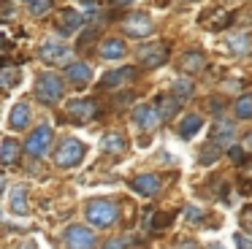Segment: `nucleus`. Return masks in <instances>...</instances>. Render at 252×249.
<instances>
[{
    "mask_svg": "<svg viewBox=\"0 0 252 249\" xmlns=\"http://www.w3.org/2000/svg\"><path fill=\"white\" fill-rule=\"evenodd\" d=\"M63 92H65V87H63L60 76L41 73L38 79H35V97H38L41 103H46V106H55L57 100H63Z\"/></svg>",
    "mask_w": 252,
    "mask_h": 249,
    "instance_id": "1",
    "label": "nucleus"
},
{
    "mask_svg": "<svg viewBox=\"0 0 252 249\" xmlns=\"http://www.w3.org/2000/svg\"><path fill=\"white\" fill-rule=\"evenodd\" d=\"M84 214H87L90 225H98V227H109L117 222V217H120V211H117V206L111 203V200H103V198H95L87 203V209H84Z\"/></svg>",
    "mask_w": 252,
    "mask_h": 249,
    "instance_id": "2",
    "label": "nucleus"
},
{
    "mask_svg": "<svg viewBox=\"0 0 252 249\" xmlns=\"http://www.w3.org/2000/svg\"><path fill=\"white\" fill-rule=\"evenodd\" d=\"M82 160H84V144L76 141V138H65L60 146H57V152H55V162L60 168H73V165H79Z\"/></svg>",
    "mask_w": 252,
    "mask_h": 249,
    "instance_id": "3",
    "label": "nucleus"
},
{
    "mask_svg": "<svg viewBox=\"0 0 252 249\" xmlns=\"http://www.w3.org/2000/svg\"><path fill=\"white\" fill-rule=\"evenodd\" d=\"M138 62L144 65V68H160V65L168 62V43L163 41H155V43H144L141 49H138Z\"/></svg>",
    "mask_w": 252,
    "mask_h": 249,
    "instance_id": "4",
    "label": "nucleus"
},
{
    "mask_svg": "<svg viewBox=\"0 0 252 249\" xmlns=\"http://www.w3.org/2000/svg\"><path fill=\"white\" fill-rule=\"evenodd\" d=\"M52 138H55L52 127L49 124H41V127H35L33 133L28 135V141H25V152H28L30 157H44L46 152H49Z\"/></svg>",
    "mask_w": 252,
    "mask_h": 249,
    "instance_id": "5",
    "label": "nucleus"
},
{
    "mask_svg": "<svg viewBox=\"0 0 252 249\" xmlns=\"http://www.w3.org/2000/svg\"><path fill=\"white\" fill-rule=\"evenodd\" d=\"M122 30H125V35H130V38H147V35H152L155 22L149 19V14L133 11V14H127L125 19H122Z\"/></svg>",
    "mask_w": 252,
    "mask_h": 249,
    "instance_id": "6",
    "label": "nucleus"
},
{
    "mask_svg": "<svg viewBox=\"0 0 252 249\" xmlns=\"http://www.w3.org/2000/svg\"><path fill=\"white\" fill-rule=\"evenodd\" d=\"M65 114L73 119L76 124H87L90 119L98 117V103L90 100V97H76V100H68Z\"/></svg>",
    "mask_w": 252,
    "mask_h": 249,
    "instance_id": "7",
    "label": "nucleus"
},
{
    "mask_svg": "<svg viewBox=\"0 0 252 249\" xmlns=\"http://www.w3.org/2000/svg\"><path fill=\"white\" fill-rule=\"evenodd\" d=\"M133 122H136L141 130L152 133V130L158 127L163 119H160V111H158V106H155V103H141V106L133 108Z\"/></svg>",
    "mask_w": 252,
    "mask_h": 249,
    "instance_id": "8",
    "label": "nucleus"
},
{
    "mask_svg": "<svg viewBox=\"0 0 252 249\" xmlns=\"http://www.w3.org/2000/svg\"><path fill=\"white\" fill-rule=\"evenodd\" d=\"M82 22H84V16L76 8H63L60 14H55V30L60 35H73L82 27Z\"/></svg>",
    "mask_w": 252,
    "mask_h": 249,
    "instance_id": "9",
    "label": "nucleus"
},
{
    "mask_svg": "<svg viewBox=\"0 0 252 249\" xmlns=\"http://www.w3.org/2000/svg\"><path fill=\"white\" fill-rule=\"evenodd\" d=\"M65 247L68 249H93L95 247V233L82 225H71L65 230Z\"/></svg>",
    "mask_w": 252,
    "mask_h": 249,
    "instance_id": "10",
    "label": "nucleus"
},
{
    "mask_svg": "<svg viewBox=\"0 0 252 249\" xmlns=\"http://www.w3.org/2000/svg\"><path fill=\"white\" fill-rule=\"evenodd\" d=\"M41 60H44V62H52V65H65L68 68L71 52H68L63 43H57V41H46L44 46H41Z\"/></svg>",
    "mask_w": 252,
    "mask_h": 249,
    "instance_id": "11",
    "label": "nucleus"
},
{
    "mask_svg": "<svg viewBox=\"0 0 252 249\" xmlns=\"http://www.w3.org/2000/svg\"><path fill=\"white\" fill-rule=\"evenodd\" d=\"M130 187L136 189L138 195H144V198H152V195H158L160 187H163V176H158V173H144V176L133 179Z\"/></svg>",
    "mask_w": 252,
    "mask_h": 249,
    "instance_id": "12",
    "label": "nucleus"
},
{
    "mask_svg": "<svg viewBox=\"0 0 252 249\" xmlns=\"http://www.w3.org/2000/svg\"><path fill=\"white\" fill-rule=\"evenodd\" d=\"M209 135H212V144H217L220 149H222V146H228L230 141H233L236 124L228 122V119H217V122L212 124V130H209Z\"/></svg>",
    "mask_w": 252,
    "mask_h": 249,
    "instance_id": "13",
    "label": "nucleus"
},
{
    "mask_svg": "<svg viewBox=\"0 0 252 249\" xmlns=\"http://www.w3.org/2000/svg\"><path fill=\"white\" fill-rule=\"evenodd\" d=\"M136 73H138L136 68L109 70V73L100 79V87H103V90H114V87H122V84H127V81H133V79H136Z\"/></svg>",
    "mask_w": 252,
    "mask_h": 249,
    "instance_id": "14",
    "label": "nucleus"
},
{
    "mask_svg": "<svg viewBox=\"0 0 252 249\" xmlns=\"http://www.w3.org/2000/svg\"><path fill=\"white\" fill-rule=\"evenodd\" d=\"M65 79L71 81L73 87H87L90 79H93V68L87 62H73L65 68Z\"/></svg>",
    "mask_w": 252,
    "mask_h": 249,
    "instance_id": "15",
    "label": "nucleus"
},
{
    "mask_svg": "<svg viewBox=\"0 0 252 249\" xmlns=\"http://www.w3.org/2000/svg\"><path fill=\"white\" fill-rule=\"evenodd\" d=\"M179 68L185 70V73H201L203 68H206V54L198 52V49H192V52H185L179 60Z\"/></svg>",
    "mask_w": 252,
    "mask_h": 249,
    "instance_id": "16",
    "label": "nucleus"
},
{
    "mask_svg": "<svg viewBox=\"0 0 252 249\" xmlns=\"http://www.w3.org/2000/svg\"><path fill=\"white\" fill-rule=\"evenodd\" d=\"M19 155H22V144L14 141V138H6V141H3V146H0V165L14 168L19 162Z\"/></svg>",
    "mask_w": 252,
    "mask_h": 249,
    "instance_id": "17",
    "label": "nucleus"
},
{
    "mask_svg": "<svg viewBox=\"0 0 252 249\" xmlns=\"http://www.w3.org/2000/svg\"><path fill=\"white\" fill-rule=\"evenodd\" d=\"M228 52L230 57H247L252 52V35L250 32H239V35L228 38Z\"/></svg>",
    "mask_w": 252,
    "mask_h": 249,
    "instance_id": "18",
    "label": "nucleus"
},
{
    "mask_svg": "<svg viewBox=\"0 0 252 249\" xmlns=\"http://www.w3.org/2000/svg\"><path fill=\"white\" fill-rule=\"evenodd\" d=\"M8 124H11V130H25L30 124V106L28 103H17V106L11 108V114H8Z\"/></svg>",
    "mask_w": 252,
    "mask_h": 249,
    "instance_id": "19",
    "label": "nucleus"
},
{
    "mask_svg": "<svg viewBox=\"0 0 252 249\" xmlns=\"http://www.w3.org/2000/svg\"><path fill=\"white\" fill-rule=\"evenodd\" d=\"M100 149L109 152V155H122V152L127 149V141L122 133H106L103 138H100Z\"/></svg>",
    "mask_w": 252,
    "mask_h": 249,
    "instance_id": "20",
    "label": "nucleus"
},
{
    "mask_svg": "<svg viewBox=\"0 0 252 249\" xmlns=\"http://www.w3.org/2000/svg\"><path fill=\"white\" fill-rule=\"evenodd\" d=\"M100 57L103 60L125 57V41H120V38H106V41L100 43Z\"/></svg>",
    "mask_w": 252,
    "mask_h": 249,
    "instance_id": "21",
    "label": "nucleus"
},
{
    "mask_svg": "<svg viewBox=\"0 0 252 249\" xmlns=\"http://www.w3.org/2000/svg\"><path fill=\"white\" fill-rule=\"evenodd\" d=\"M155 106H158V111H160V119H171V117H176L182 100H176L174 95H160Z\"/></svg>",
    "mask_w": 252,
    "mask_h": 249,
    "instance_id": "22",
    "label": "nucleus"
},
{
    "mask_svg": "<svg viewBox=\"0 0 252 249\" xmlns=\"http://www.w3.org/2000/svg\"><path fill=\"white\" fill-rule=\"evenodd\" d=\"M201 127H203V119L198 117V114H187V117L179 122V135L182 138H192Z\"/></svg>",
    "mask_w": 252,
    "mask_h": 249,
    "instance_id": "23",
    "label": "nucleus"
},
{
    "mask_svg": "<svg viewBox=\"0 0 252 249\" xmlns=\"http://www.w3.org/2000/svg\"><path fill=\"white\" fill-rule=\"evenodd\" d=\"M11 211L14 214H28V187L19 184L11 192Z\"/></svg>",
    "mask_w": 252,
    "mask_h": 249,
    "instance_id": "24",
    "label": "nucleus"
},
{
    "mask_svg": "<svg viewBox=\"0 0 252 249\" xmlns=\"http://www.w3.org/2000/svg\"><path fill=\"white\" fill-rule=\"evenodd\" d=\"M230 22H233V16H230L228 11H212L209 19H203V25H206L209 30H225Z\"/></svg>",
    "mask_w": 252,
    "mask_h": 249,
    "instance_id": "25",
    "label": "nucleus"
},
{
    "mask_svg": "<svg viewBox=\"0 0 252 249\" xmlns=\"http://www.w3.org/2000/svg\"><path fill=\"white\" fill-rule=\"evenodd\" d=\"M192 92H195V87H192L190 79H176L174 87H171V95L176 100H187V97H192Z\"/></svg>",
    "mask_w": 252,
    "mask_h": 249,
    "instance_id": "26",
    "label": "nucleus"
},
{
    "mask_svg": "<svg viewBox=\"0 0 252 249\" xmlns=\"http://www.w3.org/2000/svg\"><path fill=\"white\" fill-rule=\"evenodd\" d=\"M19 84V70L17 68H3L0 70V87L3 90H14Z\"/></svg>",
    "mask_w": 252,
    "mask_h": 249,
    "instance_id": "27",
    "label": "nucleus"
},
{
    "mask_svg": "<svg viewBox=\"0 0 252 249\" xmlns=\"http://www.w3.org/2000/svg\"><path fill=\"white\" fill-rule=\"evenodd\" d=\"M233 108H236V117L239 119H252V95H241Z\"/></svg>",
    "mask_w": 252,
    "mask_h": 249,
    "instance_id": "28",
    "label": "nucleus"
},
{
    "mask_svg": "<svg viewBox=\"0 0 252 249\" xmlns=\"http://www.w3.org/2000/svg\"><path fill=\"white\" fill-rule=\"evenodd\" d=\"M239 184H241V192H250V187H252V162H244V165H241Z\"/></svg>",
    "mask_w": 252,
    "mask_h": 249,
    "instance_id": "29",
    "label": "nucleus"
},
{
    "mask_svg": "<svg viewBox=\"0 0 252 249\" xmlns=\"http://www.w3.org/2000/svg\"><path fill=\"white\" fill-rule=\"evenodd\" d=\"M220 152H222V149H220L217 144H209L206 149L201 152V165H209V162H214V160L220 157Z\"/></svg>",
    "mask_w": 252,
    "mask_h": 249,
    "instance_id": "30",
    "label": "nucleus"
},
{
    "mask_svg": "<svg viewBox=\"0 0 252 249\" xmlns=\"http://www.w3.org/2000/svg\"><path fill=\"white\" fill-rule=\"evenodd\" d=\"M52 3H55V0H30V11H33L35 16H44L46 11L52 8Z\"/></svg>",
    "mask_w": 252,
    "mask_h": 249,
    "instance_id": "31",
    "label": "nucleus"
},
{
    "mask_svg": "<svg viewBox=\"0 0 252 249\" xmlns=\"http://www.w3.org/2000/svg\"><path fill=\"white\" fill-rule=\"evenodd\" d=\"M168 222H171V214H155V219H152V225H149V230L158 233V230H163Z\"/></svg>",
    "mask_w": 252,
    "mask_h": 249,
    "instance_id": "32",
    "label": "nucleus"
},
{
    "mask_svg": "<svg viewBox=\"0 0 252 249\" xmlns=\"http://www.w3.org/2000/svg\"><path fill=\"white\" fill-rule=\"evenodd\" d=\"M241 225H244V230H250V236H252V206H244V211H241Z\"/></svg>",
    "mask_w": 252,
    "mask_h": 249,
    "instance_id": "33",
    "label": "nucleus"
},
{
    "mask_svg": "<svg viewBox=\"0 0 252 249\" xmlns=\"http://www.w3.org/2000/svg\"><path fill=\"white\" fill-rule=\"evenodd\" d=\"M233 241H236V247H239V249H252V236H244V233H236V236H233Z\"/></svg>",
    "mask_w": 252,
    "mask_h": 249,
    "instance_id": "34",
    "label": "nucleus"
},
{
    "mask_svg": "<svg viewBox=\"0 0 252 249\" xmlns=\"http://www.w3.org/2000/svg\"><path fill=\"white\" fill-rule=\"evenodd\" d=\"M14 16V5L8 0H0V19H11Z\"/></svg>",
    "mask_w": 252,
    "mask_h": 249,
    "instance_id": "35",
    "label": "nucleus"
},
{
    "mask_svg": "<svg viewBox=\"0 0 252 249\" xmlns=\"http://www.w3.org/2000/svg\"><path fill=\"white\" fill-rule=\"evenodd\" d=\"M185 217H187L190 222H201V219H203V211H201V209H195V206H190V209L185 211Z\"/></svg>",
    "mask_w": 252,
    "mask_h": 249,
    "instance_id": "36",
    "label": "nucleus"
},
{
    "mask_svg": "<svg viewBox=\"0 0 252 249\" xmlns=\"http://www.w3.org/2000/svg\"><path fill=\"white\" fill-rule=\"evenodd\" d=\"M125 247H127L125 238H111V241L103 244V249H125Z\"/></svg>",
    "mask_w": 252,
    "mask_h": 249,
    "instance_id": "37",
    "label": "nucleus"
},
{
    "mask_svg": "<svg viewBox=\"0 0 252 249\" xmlns=\"http://www.w3.org/2000/svg\"><path fill=\"white\" fill-rule=\"evenodd\" d=\"M241 149L252 152V133H247V135H244V144H241Z\"/></svg>",
    "mask_w": 252,
    "mask_h": 249,
    "instance_id": "38",
    "label": "nucleus"
},
{
    "mask_svg": "<svg viewBox=\"0 0 252 249\" xmlns=\"http://www.w3.org/2000/svg\"><path fill=\"white\" fill-rule=\"evenodd\" d=\"M176 249H195V244H192V241H185V244H179Z\"/></svg>",
    "mask_w": 252,
    "mask_h": 249,
    "instance_id": "39",
    "label": "nucleus"
},
{
    "mask_svg": "<svg viewBox=\"0 0 252 249\" xmlns=\"http://www.w3.org/2000/svg\"><path fill=\"white\" fill-rule=\"evenodd\" d=\"M111 3H114V5H130L133 0H111Z\"/></svg>",
    "mask_w": 252,
    "mask_h": 249,
    "instance_id": "40",
    "label": "nucleus"
},
{
    "mask_svg": "<svg viewBox=\"0 0 252 249\" xmlns=\"http://www.w3.org/2000/svg\"><path fill=\"white\" fill-rule=\"evenodd\" d=\"M3 187H6V179L0 176V192H3Z\"/></svg>",
    "mask_w": 252,
    "mask_h": 249,
    "instance_id": "41",
    "label": "nucleus"
},
{
    "mask_svg": "<svg viewBox=\"0 0 252 249\" xmlns=\"http://www.w3.org/2000/svg\"><path fill=\"white\" fill-rule=\"evenodd\" d=\"M22 249H35V244H25V247Z\"/></svg>",
    "mask_w": 252,
    "mask_h": 249,
    "instance_id": "42",
    "label": "nucleus"
},
{
    "mask_svg": "<svg viewBox=\"0 0 252 249\" xmlns=\"http://www.w3.org/2000/svg\"><path fill=\"white\" fill-rule=\"evenodd\" d=\"M209 249H222V247H217V244H214V247H209Z\"/></svg>",
    "mask_w": 252,
    "mask_h": 249,
    "instance_id": "43",
    "label": "nucleus"
},
{
    "mask_svg": "<svg viewBox=\"0 0 252 249\" xmlns=\"http://www.w3.org/2000/svg\"><path fill=\"white\" fill-rule=\"evenodd\" d=\"M28 3H30V0H28Z\"/></svg>",
    "mask_w": 252,
    "mask_h": 249,
    "instance_id": "44",
    "label": "nucleus"
}]
</instances>
